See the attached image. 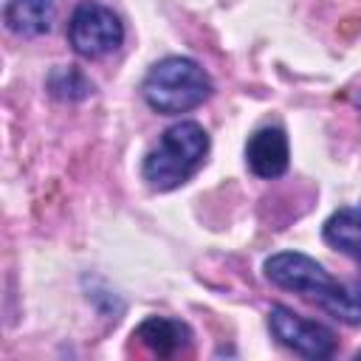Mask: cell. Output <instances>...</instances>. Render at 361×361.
<instances>
[{
    "label": "cell",
    "instance_id": "1",
    "mask_svg": "<svg viewBox=\"0 0 361 361\" xmlns=\"http://www.w3.org/2000/svg\"><path fill=\"white\" fill-rule=\"evenodd\" d=\"M265 276L285 290H293L310 302H316L322 310H327L333 319L344 324H361V282L344 285L333 279L313 257L299 251H279L265 259Z\"/></svg>",
    "mask_w": 361,
    "mask_h": 361
},
{
    "label": "cell",
    "instance_id": "2",
    "mask_svg": "<svg viewBox=\"0 0 361 361\" xmlns=\"http://www.w3.org/2000/svg\"><path fill=\"white\" fill-rule=\"evenodd\" d=\"M209 155V133L197 121H178L166 127L158 144L144 155L141 175L144 180L158 189L169 192L186 183Z\"/></svg>",
    "mask_w": 361,
    "mask_h": 361
},
{
    "label": "cell",
    "instance_id": "3",
    "mask_svg": "<svg viewBox=\"0 0 361 361\" xmlns=\"http://www.w3.org/2000/svg\"><path fill=\"white\" fill-rule=\"evenodd\" d=\"M144 102L161 116L195 110L212 96L209 73L189 56H166L149 68L141 85Z\"/></svg>",
    "mask_w": 361,
    "mask_h": 361
},
{
    "label": "cell",
    "instance_id": "4",
    "mask_svg": "<svg viewBox=\"0 0 361 361\" xmlns=\"http://www.w3.org/2000/svg\"><path fill=\"white\" fill-rule=\"evenodd\" d=\"M68 42L85 59H99L121 48L124 42V23L118 14L96 0H82L68 23Z\"/></svg>",
    "mask_w": 361,
    "mask_h": 361
},
{
    "label": "cell",
    "instance_id": "5",
    "mask_svg": "<svg viewBox=\"0 0 361 361\" xmlns=\"http://www.w3.org/2000/svg\"><path fill=\"white\" fill-rule=\"evenodd\" d=\"M268 327L274 338L305 358H330L336 353V336L330 327L310 322L299 313H293L285 305H274L268 310Z\"/></svg>",
    "mask_w": 361,
    "mask_h": 361
},
{
    "label": "cell",
    "instance_id": "6",
    "mask_svg": "<svg viewBox=\"0 0 361 361\" xmlns=\"http://www.w3.org/2000/svg\"><path fill=\"white\" fill-rule=\"evenodd\" d=\"M245 164L257 178L274 180L288 172L290 164V149H288V135L279 127H262L257 130L248 144H245Z\"/></svg>",
    "mask_w": 361,
    "mask_h": 361
},
{
    "label": "cell",
    "instance_id": "7",
    "mask_svg": "<svg viewBox=\"0 0 361 361\" xmlns=\"http://www.w3.org/2000/svg\"><path fill=\"white\" fill-rule=\"evenodd\" d=\"M133 338H138L152 355L158 358H172L180 350L192 344V330L180 319H166V316H149L144 319L135 330Z\"/></svg>",
    "mask_w": 361,
    "mask_h": 361
},
{
    "label": "cell",
    "instance_id": "8",
    "mask_svg": "<svg viewBox=\"0 0 361 361\" xmlns=\"http://www.w3.org/2000/svg\"><path fill=\"white\" fill-rule=\"evenodd\" d=\"M6 28L17 37H42L54 25L51 0H8L3 8Z\"/></svg>",
    "mask_w": 361,
    "mask_h": 361
},
{
    "label": "cell",
    "instance_id": "9",
    "mask_svg": "<svg viewBox=\"0 0 361 361\" xmlns=\"http://www.w3.org/2000/svg\"><path fill=\"white\" fill-rule=\"evenodd\" d=\"M324 243L338 248L341 254L353 257L361 265V206H344L333 212L324 223Z\"/></svg>",
    "mask_w": 361,
    "mask_h": 361
},
{
    "label": "cell",
    "instance_id": "10",
    "mask_svg": "<svg viewBox=\"0 0 361 361\" xmlns=\"http://www.w3.org/2000/svg\"><path fill=\"white\" fill-rule=\"evenodd\" d=\"M48 90L51 96L62 99V102H79L87 99L93 93V82L79 71V68H56L48 76Z\"/></svg>",
    "mask_w": 361,
    "mask_h": 361
},
{
    "label": "cell",
    "instance_id": "11",
    "mask_svg": "<svg viewBox=\"0 0 361 361\" xmlns=\"http://www.w3.org/2000/svg\"><path fill=\"white\" fill-rule=\"evenodd\" d=\"M358 358H361V350H358Z\"/></svg>",
    "mask_w": 361,
    "mask_h": 361
}]
</instances>
